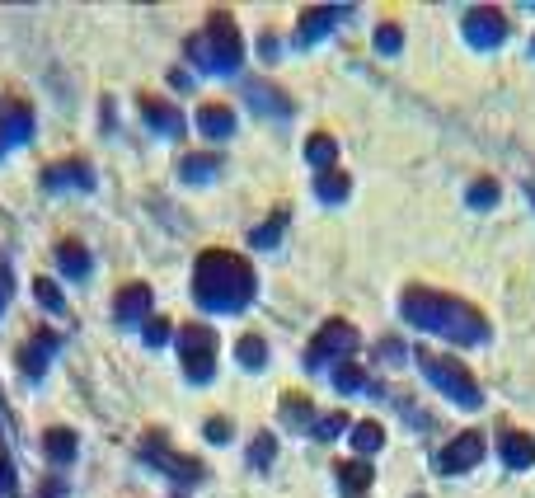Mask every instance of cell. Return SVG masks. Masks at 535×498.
<instances>
[{
    "instance_id": "obj_1",
    "label": "cell",
    "mask_w": 535,
    "mask_h": 498,
    "mask_svg": "<svg viewBox=\"0 0 535 498\" xmlns=\"http://www.w3.org/2000/svg\"><path fill=\"white\" fill-rule=\"evenodd\" d=\"M193 296H198L202 311L216 315H235L254 301V268L230 254V249H207L198 259V273H193Z\"/></svg>"
},
{
    "instance_id": "obj_2",
    "label": "cell",
    "mask_w": 535,
    "mask_h": 498,
    "mask_svg": "<svg viewBox=\"0 0 535 498\" xmlns=\"http://www.w3.org/2000/svg\"><path fill=\"white\" fill-rule=\"evenodd\" d=\"M404 315H409L418 329H432L451 343H484L489 339V325L479 320V311H470L456 296H442L432 287H409L404 292Z\"/></svg>"
},
{
    "instance_id": "obj_3",
    "label": "cell",
    "mask_w": 535,
    "mask_h": 498,
    "mask_svg": "<svg viewBox=\"0 0 535 498\" xmlns=\"http://www.w3.org/2000/svg\"><path fill=\"white\" fill-rule=\"evenodd\" d=\"M240 57H245V47H240V29H235V19L230 15H212L207 19V29L188 43V62H198L202 71H212V76L235 71Z\"/></svg>"
},
{
    "instance_id": "obj_4",
    "label": "cell",
    "mask_w": 535,
    "mask_h": 498,
    "mask_svg": "<svg viewBox=\"0 0 535 498\" xmlns=\"http://www.w3.org/2000/svg\"><path fill=\"white\" fill-rule=\"evenodd\" d=\"M418 367L437 381V386L465 409H479V386H474V376L465 372V362L446 358V353H432V348H418Z\"/></svg>"
},
{
    "instance_id": "obj_5",
    "label": "cell",
    "mask_w": 535,
    "mask_h": 498,
    "mask_svg": "<svg viewBox=\"0 0 535 498\" xmlns=\"http://www.w3.org/2000/svg\"><path fill=\"white\" fill-rule=\"evenodd\" d=\"M179 353H184V372L198 381V386H207L216 376V334L212 325H188L184 334H179Z\"/></svg>"
},
{
    "instance_id": "obj_6",
    "label": "cell",
    "mask_w": 535,
    "mask_h": 498,
    "mask_svg": "<svg viewBox=\"0 0 535 498\" xmlns=\"http://www.w3.org/2000/svg\"><path fill=\"white\" fill-rule=\"evenodd\" d=\"M357 348V329L343 325V320H329V325L310 339L306 348V367H324L329 358H343V353H352Z\"/></svg>"
},
{
    "instance_id": "obj_7",
    "label": "cell",
    "mask_w": 535,
    "mask_h": 498,
    "mask_svg": "<svg viewBox=\"0 0 535 498\" xmlns=\"http://www.w3.org/2000/svg\"><path fill=\"white\" fill-rule=\"evenodd\" d=\"M460 29H465L470 47H479V52H489V47H498V43L507 38V19L498 15V10H470Z\"/></svg>"
},
{
    "instance_id": "obj_8",
    "label": "cell",
    "mask_w": 535,
    "mask_h": 498,
    "mask_svg": "<svg viewBox=\"0 0 535 498\" xmlns=\"http://www.w3.org/2000/svg\"><path fill=\"white\" fill-rule=\"evenodd\" d=\"M141 452L151 456L155 466H165L169 475H174V480H184V484H198V480H202V466H198V461H188V456L169 452L165 437H146V447H141Z\"/></svg>"
},
{
    "instance_id": "obj_9",
    "label": "cell",
    "mask_w": 535,
    "mask_h": 498,
    "mask_svg": "<svg viewBox=\"0 0 535 498\" xmlns=\"http://www.w3.org/2000/svg\"><path fill=\"white\" fill-rule=\"evenodd\" d=\"M479 456H484V437H479V433H460L456 442H446V447H442L437 466H442L446 475H460V470L479 466Z\"/></svg>"
},
{
    "instance_id": "obj_10",
    "label": "cell",
    "mask_w": 535,
    "mask_h": 498,
    "mask_svg": "<svg viewBox=\"0 0 535 498\" xmlns=\"http://www.w3.org/2000/svg\"><path fill=\"white\" fill-rule=\"evenodd\" d=\"M29 127H33L29 104H19V99H0V156H5V146H15V141L29 137Z\"/></svg>"
},
{
    "instance_id": "obj_11",
    "label": "cell",
    "mask_w": 535,
    "mask_h": 498,
    "mask_svg": "<svg viewBox=\"0 0 535 498\" xmlns=\"http://www.w3.org/2000/svg\"><path fill=\"white\" fill-rule=\"evenodd\" d=\"M113 315H118V325H141V320H151V287H146V282L123 287L118 301H113Z\"/></svg>"
},
{
    "instance_id": "obj_12",
    "label": "cell",
    "mask_w": 535,
    "mask_h": 498,
    "mask_svg": "<svg viewBox=\"0 0 535 498\" xmlns=\"http://www.w3.org/2000/svg\"><path fill=\"white\" fill-rule=\"evenodd\" d=\"M338 19H343V10H338V5H315V10H306V15H301V24H296V43H301V47L320 43L329 29H338Z\"/></svg>"
},
{
    "instance_id": "obj_13",
    "label": "cell",
    "mask_w": 535,
    "mask_h": 498,
    "mask_svg": "<svg viewBox=\"0 0 535 498\" xmlns=\"http://www.w3.org/2000/svg\"><path fill=\"white\" fill-rule=\"evenodd\" d=\"M52 353H57V334L47 329V334H33V339L24 343L19 362H24V372H29V376H43V367L52 362Z\"/></svg>"
},
{
    "instance_id": "obj_14",
    "label": "cell",
    "mask_w": 535,
    "mask_h": 498,
    "mask_svg": "<svg viewBox=\"0 0 535 498\" xmlns=\"http://www.w3.org/2000/svg\"><path fill=\"white\" fill-rule=\"evenodd\" d=\"M141 113H146V123H151L155 132H165V137H179V132H184V113L174 109V104H165V99H146Z\"/></svg>"
},
{
    "instance_id": "obj_15",
    "label": "cell",
    "mask_w": 535,
    "mask_h": 498,
    "mask_svg": "<svg viewBox=\"0 0 535 498\" xmlns=\"http://www.w3.org/2000/svg\"><path fill=\"white\" fill-rule=\"evenodd\" d=\"M198 132H207V137H230V132H235V113H230V104H202Z\"/></svg>"
},
{
    "instance_id": "obj_16",
    "label": "cell",
    "mask_w": 535,
    "mask_h": 498,
    "mask_svg": "<svg viewBox=\"0 0 535 498\" xmlns=\"http://www.w3.org/2000/svg\"><path fill=\"white\" fill-rule=\"evenodd\" d=\"M57 264H62L66 278H85L90 273V249L80 245V240H62L57 245Z\"/></svg>"
},
{
    "instance_id": "obj_17",
    "label": "cell",
    "mask_w": 535,
    "mask_h": 498,
    "mask_svg": "<svg viewBox=\"0 0 535 498\" xmlns=\"http://www.w3.org/2000/svg\"><path fill=\"white\" fill-rule=\"evenodd\" d=\"M503 461L512 470H526L535 461V442L531 437H521V433H503Z\"/></svg>"
},
{
    "instance_id": "obj_18",
    "label": "cell",
    "mask_w": 535,
    "mask_h": 498,
    "mask_svg": "<svg viewBox=\"0 0 535 498\" xmlns=\"http://www.w3.org/2000/svg\"><path fill=\"white\" fill-rule=\"evenodd\" d=\"M43 184H47V188H66V184L94 188V174H90V165H57V170H47V174H43Z\"/></svg>"
},
{
    "instance_id": "obj_19",
    "label": "cell",
    "mask_w": 535,
    "mask_h": 498,
    "mask_svg": "<svg viewBox=\"0 0 535 498\" xmlns=\"http://www.w3.org/2000/svg\"><path fill=\"white\" fill-rule=\"evenodd\" d=\"M306 160L315 165V170H338L334 160H338V146H334V137H324V132H315V137L306 141Z\"/></svg>"
},
{
    "instance_id": "obj_20",
    "label": "cell",
    "mask_w": 535,
    "mask_h": 498,
    "mask_svg": "<svg viewBox=\"0 0 535 498\" xmlns=\"http://www.w3.org/2000/svg\"><path fill=\"white\" fill-rule=\"evenodd\" d=\"M315 193H320V203H343V198H348V174L324 170L320 179H315Z\"/></svg>"
},
{
    "instance_id": "obj_21",
    "label": "cell",
    "mask_w": 535,
    "mask_h": 498,
    "mask_svg": "<svg viewBox=\"0 0 535 498\" xmlns=\"http://www.w3.org/2000/svg\"><path fill=\"white\" fill-rule=\"evenodd\" d=\"M381 442H385L381 423H357V428H352V447H357V452H362V456L381 452Z\"/></svg>"
},
{
    "instance_id": "obj_22",
    "label": "cell",
    "mask_w": 535,
    "mask_h": 498,
    "mask_svg": "<svg viewBox=\"0 0 535 498\" xmlns=\"http://www.w3.org/2000/svg\"><path fill=\"white\" fill-rule=\"evenodd\" d=\"M338 480L348 484L352 494H362V489L371 484V466L367 461H343V466H338Z\"/></svg>"
},
{
    "instance_id": "obj_23",
    "label": "cell",
    "mask_w": 535,
    "mask_h": 498,
    "mask_svg": "<svg viewBox=\"0 0 535 498\" xmlns=\"http://www.w3.org/2000/svg\"><path fill=\"white\" fill-rule=\"evenodd\" d=\"M47 452H52V461H71V456H76V437L66 433V428H52V433H47Z\"/></svg>"
},
{
    "instance_id": "obj_24",
    "label": "cell",
    "mask_w": 535,
    "mask_h": 498,
    "mask_svg": "<svg viewBox=\"0 0 535 498\" xmlns=\"http://www.w3.org/2000/svg\"><path fill=\"white\" fill-rule=\"evenodd\" d=\"M273 94H277V90H263V85H254V90H249V104H254V109H259V113H268V109H273L277 118H287V113H291V104H287V99H273Z\"/></svg>"
},
{
    "instance_id": "obj_25",
    "label": "cell",
    "mask_w": 535,
    "mask_h": 498,
    "mask_svg": "<svg viewBox=\"0 0 535 498\" xmlns=\"http://www.w3.org/2000/svg\"><path fill=\"white\" fill-rule=\"evenodd\" d=\"M334 386L338 390H362V386H367V376H362V367H357V362H338V367H334Z\"/></svg>"
},
{
    "instance_id": "obj_26",
    "label": "cell",
    "mask_w": 535,
    "mask_h": 498,
    "mask_svg": "<svg viewBox=\"0 0 535 498\" xmlns=\"http://www.w3.org/2000/svg\"><path fill=\"white\" fill-rule=\"evenodd\" d=\"M235 353H240V362H245L249 372H254V367H263V339H259V334H245Z\"/></svg>"
},
{
    "instance_id": "obj_27",
    "label": "cell",
    "mask_w": 535,
    "mask_h": 498,
    "mask_svg": "<svg viewBox=\"0 0 535 498\" xmlns=\"http://www.w3.org/2000/svg\"><path fill=\"white\" fill-rule=\"evenodd\" d=\"M212 170H221L216 156H188L184 160V179H212Z\"/></svg>"
},
{
    "instance_id": "obj_28",
    "label": "cell",
    "mask_w": 535,
    "mask_h": 498,
    "mask_svg": "<svg viewBox=\"0 0 535 498\" xmlns=\"http://www.w3.org/2000/svg\"><path fill=\"white\" fill-rule=\"evenodd\" d=\"M338 433H348V414H324V419L315 423V437H324V442Z\"/></svg>"
},
{
    "instance_id": "obj_29",
    "label": "cell",
    "mask_w": 535,
    "mask_h": 498,
    "mask_svg": "<svg viewBox=\"0 0 535 498\" xmlns=\"http://www.w3.org/2000/svg\"><path fill=\"white\" fill-rule=\"evenodd\" d=\"M282 226H287V212H277L273 221H268V226H259V231H254V245H277V235H282Z\"/></svg>"
},
{
    "instance_id": "obj_30",
    "label": "cell",
    "mask_w": 535,
    "mask_h": 498,
    "mask_svg": "<svg viewBox=\"0 0 535 498\" xmlns=\"http://www.w3.org/2000/svg\"><path fill=\"white\" fill-rule=\"evenodd\" d=\"M273 456H277V442L273 437H259L254 452H249V461H254V470H263V466H273Z\"/></svg>"
},
{
    "instance_id": "obj_31",
    "label": "cell",
    "mask_w": 535,
    "mask_h": 498,
    "mask_svg": "<svg viewBox=\"0 0 535 498\" xmlns=\"http://www.w3.org/2000/svg\"><path fill=\"white\" fill-rule=\"evenodd\" d=\"M489 203H498V184H493V179H479V184L470 188V207H489Z\"/></svg>"
},
{
    "instance_id": "obj_32",
    "label": "cell",
    "mask_w": 535,
    "mask_h": 498,
    "mask_svg": "<svg viewBox=\"0 0 535 498\" xmlns=\"http://www.w3.org/2000/svg\"><path fill=\"white\" fill-rule=\"evenodd\" d=\"M399 43H404L399 24H381V29H376V47H381V52H399Z\"/></svg>"
},
{
    "instance_id": "obj_33",
    "label": "cell",
    "mask_w": 535,
    "mask_h": 498,
    "mask_svg": "<svg viewBox=\"0 0 535 498\" xmlns=\"http://www.w3.org/2000/svg\"><path fill=\"white\" fill-rule=\"evenodd\" d=\"M33 292H38V301H43L47 311H62L66 301H62V292H57V287H52V282L47 278H38V287H33Z\"/></svg>"
},
{
    "instance_id": "obj_34",
    "label": "cell",
    "mask_w": 535,
    "mask_h": 498,
    "mask_svg": "<svg viewBox=\"0 0 535 498\" xmlns=\"http://www.w3.org/2000/svg\"><path fill=\"white\" fill-rule=\"evenodd\" d=\"M282 414H287L291 423H306V419H310V400H301V395H287V405H282Z\"/></svg>"
},
{
    "instance_id": "obj_35",
    "label": "cell",
    "mask_w": 535,
    "mask_h": 498,
    "mask_svg": "<svg viewBox=\"0 0 535 498\" xmlns=\"http://www.w3.org/2000/svg\"><path fill=\"white\" fill-rule=\"evenodd\" d=\"M146 343H151V348H160V343H169V325H165V320H160V315H151V320H146Z\"/></svg>"
},
{
    "instance_id": "obj_36",
    "label": "cell",
    "mask_w": 535,
    "mask_h": 498,
    "mask_svg": "<svg viewBox=\"0 0 535 498\" xmlns=\"http://www.w3.org/2000/svg\"><path fill=\"white\" fill-rule=\"evenodd\" d=\"M207 437H212V442H226V437H230V423L226 419H212V423H207Z\"/></svg>"
},
{
    "instance_id": "obj_37",
    "label": "cell",
    "mask_w": 535,
    "mask_h": 498,
    "mask_svg": "<svg viewBox=\"0 0 535 498\" xmlns=\"http://www.w3.org/2000/svg\"><path fill=\"white\" fill-rule=\"evenodd\" d=\"M5 301H10V268L0 259V311H5Z\"/></svg>"
}]
</instances>
